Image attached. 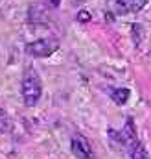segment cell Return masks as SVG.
<instances>
[{
	"label": "cell",
	"instance_id": "obj_1",
	"mask_svg": "<svg viewBox=\"0 0 151 159\" xmlns=\"http://www.w3.org/2000/svg\"><path fill=\"white\" fill-rule=\"evenodd\" d=\"M42 94V83H41V78L39 74L33 70V69H28L24 72V78H22V98H24V104L28 107L35 106L39 102Z\"/></svg>",
	"mask_w": 151,
	"mask_h": 159
},
{
	"label": "cell",
	"instance_id": "obj_4",
	"mask_svg": "<svg viewBox=\"0 0 151 159\" xmlns=\"http://www.w3.org/2000/svg\"><path fill=\"white\" fill-rule=\"evenodd\" d=\"M148 0H114V9L120 15H129V13H138Z\"/></svg>",
	"mask_w": 151,
	"mask_h": 159
},
{
	"label": "cell",
	"instance_id": "obj_3",
	"mask_svg": "<svg viewBox=\"0 0 151 159\" xmlns=\"http://www.w3.org/2000/svg\"><path fill=\"white\" fill-rule=\"evenodd\" d=\"M70 150H72V154L77 159H92L94 157L92 146H90L88 139L83 137V135H79V133L72 135V139H70Z\"/></svg>",
	"mask_w": 151,
	"mask_h": 159
},
{
	"label": "cell",
	"instance_id": "obj_2",
	"mask_svg": "<svg viewBox=\"0 0 151 159\" xmlns=\"http://www.w3.org/2000/svg\"><path fill=\"white\" fill-rule=\"evenodd\" d=\"M57 50V43L54 39H37L26 44V54L32 57H50Z\"/></svg>",
	"mask_w": 151,
	"mask_h": 159
},
{
	"label": "cell",
	"instance_id": "obj_6",
	"mask_svg": "<svg viewBox=\"0 0 151 159\" xmlns=\"http://www.w3.org/2000/svg\"><path fill=\"white\" fill-rule=\"evenodd\" d=\"M131 159H151V157H149V154L146 152V148L138 143V144L131 150Z\"/></svg>",
	"mask_w": 151,
	"mask_h": 159
},
{
	"label": "cell",
	"instance_id": "obj_5",
	"mask_svg": "<svg viewBox=\"0 0 151 159\" xmlns=\"http://www.w3.org/2000/svg\"><path fill=\"white\" fill-rule=\"evenodd\" d=\"M109 94H111L113 102H116L118 106H123V104L129 100V96H131L129 89H125V87H114V89H109Z\"/></svg>",
	"mask_w": 151,
	"mask_h": 159
},
{
	"label": "cell",
	"instance_id": "obj_9",
	"mask_svg": "<svg viewBox=\"0 0 151 159\" xmlns=\"http://www.w3.org/2000/svg\"><path fill=\"white\" fill-rule=\"evenodd\" d=\"M46 4H48L50 7H57V6L61 4V0H46Z\"/></svg>",
	"mask_w": 151,
	"mask_h": 159
},
{
	"label": "cell",
	"instance_id": "obj_7",
	"mask_svg": "<svg viewBox=\"0 0 151 159\" xmlns=\"http://www.w3.org/2000/svg\"><path fill=\"white\" fill-rule=\"evenodd\" d=\"M11 129V120L4 109H0V131H9Z\"/></svg>",
	"mask_w": 151,
	"mask_h": 159
},
{
	"label": "cell",
	"instance_id": "obj_8",
	"mask_svg": "<svg viewBox=\"0 0 151 159\" xmlns=\"http://www.w3.org/2000/svg\"><path fill=\"white\" fill-rule=\"evenodd\" d=\"M77 20H79V22H88V20H90V13H88L87 9H81V11L77 13Z\"/></svg>",
	"mask_w": 151,
	"mask_h": 159
}]
</instances>
